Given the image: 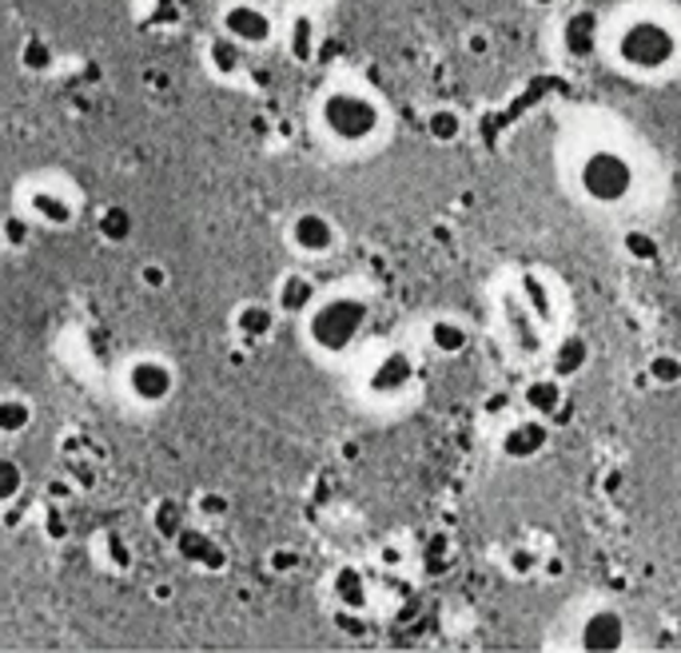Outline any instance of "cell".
Returning <instances> with one entry per match:
<instances>
[{
  "label": "cell",
  "instance_id": "6da1fadb",
  "mask_svg": "<svg viewBox=\"0 0 681 653\" xmlns=\"http://www.w3.org/2000/svg\"><path fill=\"white\" fill-rule=\"evenodd\" d=\"M678 56H681L678 32L666 21H658V17H634V21H626L614 32V61L629 76L650 80V76L670 73L673 64H678Z\"/></svg>",
  "mask_w": 681,
  "mask_h": 653
},
{
  "label": "cell",
  "instance_id": "7a4b0ae2",
  "mask_svg": "<svg viewBox=\"0 0 681 653\" xmlns=\"http://www.w3.org/2000/svg\"><path fill=\"white\" fill-rule=\"evenodd\" d=\"M371 323V303L359 295H336V300L315 303L307 312V339L315 351L323 355H347L359 342V335L367 331Z\"/></svg>",
  "mask_w": 681,
  "mask_h": 653
},
{
  "label": "cell",
  "instance_id": "3957f363",
  "mask_svg": "<svg viewBox=\"0 0 681 653\" xmlns=\"http://www.w3.org/2000/svg\"><path fill=\"white\" fill-rule=\"evenodd\" d=\"M319 124L336 144H367L383 128V108L359 88H336L319 105Z\"/></svg>",
  "mask_w": 681,
  "mask_h": 653
},
{
  "label": "cell",
  "instance_id": "277c9868",
  "mask_svg": "<svg viewBox=\"0 0 681 653\" xmlns=\"http://www.w3.org/2000/svg\"><path fill=\"white\" fill-rule=\"evenodd\" d=\"M638 172L629 164V156L614 152V148H590L586 156L578 160V192L597 204V208H618L634 196Z\"/></svg>",
  "mask_w": 681,
  "mask_h": 653
},
{
  "label": "cell",
  "instance_id": "5b68a950",
  "mask_svg": "<svg viewBox=\"0 0 681 653\" xmlns=\"http://www.w3.org/2000/svg\"><path fill=\"white\" fill-rule=\"evenodd\" d=\"M124 387L132 399H140V403H147V406L168 403L172 391H176V371H172L168 359H152V355H144V359H132V363H128Z\"/></svg>",
  "mask_w": 681,
  "mask_h": 653
},
{
  "label": "cell",
  "instance_id": "8992f818",
  "mask_svg": "<svg viewBox=\"0 0 681 653\" xmlns=\"http://www.w3.org/2000/svg\"><path fill=\"white\" fill-rule=\"evenodd\" d=\"M223 32H228L231 41H240L243 48H263V44H272L275 21L267 9L240 0V4H231V9L223 12Z\"/></svg>",
  "mask_w": 681,
  "mask_h": 653
},
{
  "label": "cell",
  "instance_id": "52a82bcc",
  "mask_svg": "<svg viewBox=\"0 0 681 653\" xmlns=\"http://www.w3.org/2000/svg\"><path fill=\"white\" fill-rule=\"evenodd\" d=\"M287 236H292V248L299 251V255H311V260L331 255L339 243V228L323 216V211H299V216L292 219Z\"/></svg>",
  "mask_w": 681,
  "mask_h": 653
},
{
  "label": "cell",
  "instance_id": "ba28073f",
  "mask_svg": "<svg viewBox=\"0 0 681 653\" xmlns=\"http://www.w3.org/2000/svg\"><path fill=\"white\" fill-rule=\"evenodd\" d=\"M578 645L590 653H614L626 645V618H622V610H614V606H602V610H594L582 622V630H578Z\"/></svg>",
  "mask_w": 681,
  "mask_h": 653
},
{
  "label": "cell",
  "instance_id": "9c48e42d",
  "mask_svg": "<svg viewBox=\"0 0 681 653\" xmlns=\"http://www.w3.org/2000/svg\"><path fill=\"white\" fill-rule=\"evenodd\" d=\"M546 446H550V426H546V418L530 415V418H518V423L506 426L498 450H503L510 462H530V458L542 455Z\"/></svg>",
  "mask_w": 681,
  "mask_h": 653
},
{
  "label": "cell",
  "instance_id": "30bf717a",
  "mask_svg": "<svg viewBox=\"0 0 681 653\" xmlns=\"http://www.w3.org/2000/svg\"><path fill=\"white\" fill-rule=\"evenodd\" d=\"M597 44H602V17L590 9L570 12L567 24H562V48H567V56L590 61L597 53Z\"/></svg>",
  "mask_w": 681,
  "mask_h": 653
},
{
  "label": "cell",
  "instance_id": "8fae6325",
  "mask_svg": "<svg viewBox=\"0 0 681 653\" xmlns=\"http://www.w3.org/2000/svg\"><path fill=\"white\" fill-rule=\"evenodd\" d=\"M410 383H415V359L407 351H387L371 371V391L383 394V399L410 391Z\"/></svg>",
  "mask_w": 681,
  "mask_h": 653
},
{
  "label": "cell",
  "instance_id": "7c38bea8",
  "mask_svg": "<svg viewBox=\"0 0 681 653\" xmlns=\"http://www.w3.org/2000/svg\"><path fill=\"white\" fill-rule=\"evenodd\" d=\"M319 300V291H315V280L304 275V271H287L279 287H275V307L284 315H307Z\"/></svg>",
  "mask_w": 681,
  "mask_h": 653
},
{
  "label": "cell",
  "instance_id": "4fadbf2b",
  "mask_svg": "<svg viewBox=\"0 0 681 653\" xmlns=\"http://www.w3.org/2000/svg\"><path fill=\"white\" fill-rule=\"evenodd\" d=\"M176 546H179V554H184V558L196 562V566H204V570H220V566H223V549L216 546V542H211L204 530H196V526L179 530Z\"/></svg>",
  "mask_w": 681,
  "mask_h": 653
},
{
  "label": "cell",
  "instance_id": "5bb4252c",
  "mask_svg": "<svg viewBox=\"0 0 681 653\" xmlns=\"http://www.w3.org/2000/svg\"><path fill=\"white\" fill-rule=\"evenodd\" d=\"M29 211L36 219H44L48 228H68V224H73V204H68L61 192H53V187H32Z\"/></svg>",
  "mask_w": 681,
  "mask_h": 653
},
{
  "label": "cell",
  "instance_id": "9a60e30c",
  "mask_svg": "<svg viewBox=\"0 0 681 653\" xmlns=\"http://www.w3.org/2000/svg\"><path fill=\"white\" fill-rule=\"evenodd\" d=\"M331 594L343 610H367V578L359 566H339L336 578H331Z\"/></svg>",
  "mask_w": 681,
  "mask_h": 653
},
{
  "label": "cell",
  "instance_id": "2e32d148",
  "mask_svg": "<svg viewBox=\"0 0 681 653\" xmlns=\"http://www.w3.org/2000/svg\"><path fill=\"white\" fill-rule=\"evenodd\" d=\"M523 403L530 406V415H538V418L558 415V406H562V379L550 374V379H535V383H526Z\"/></svg>",
  "mask_w": 681,
  "mask_h": 653
},
{
  "label": "cell",
  "instance_id": "e0dca14e",
  "mask_svg": "<svg viewBox=\"0 0 681 653\" xmlns=\"http://www.w3.org/2000/svg\"><path fill=\"white\" fill-rule=\"evenodd\" d=\"M208 64L216 76H240L243 64H248V48L223 32V36H216V41L208 44Z\"/></svg>",
  "mask_w": 681,
  "mask_h": 653
},
{
  "label": "cell",
  "instance_id": "ac0fdd59",
  "mask_svg": "<svg viewBox=\"0 0 681 653\" xmlns=\"http://www.w3.org/2000/svg\"><path fill=\"white\" fill-rule=\"evenodd\" d=\"M427 339H430V347L439 355H447V359L471 347V331H466V323H459V319H435L427 327Z\"/></svg>",
  "mask_w": 681,
  "mask_h": 653
},
{
  "label": "cell",
  "instance_id": "d6986e66",
  "mask_svg": "<svg viewBox=\"0 0 681 653\" xmlns=\"http://www.w3.org/2000/svg\"><path fill=\"white\" fill-rule=\"evenodd\" d=\"M590 363V342L586 335H567V339L558 342L554 351V374L558 379H574V374H582Z\"/></svg>",
  "mask_w": 681,
  "mask_h": 653
},
{
  "label": "cell",
  "instance_id": "ffe728a7",
  "mask_svg": "<svg viewBox=\"0 0 681 653\" xmlns=\"http://www.w3.org/2000/svg\"><path fill=\"white\" fill-rule=\"evenodd\" d=\"M231 323H235V331L243 339H267L275 331V307H267V303H243Z\"/></svg>",
  "mask_w": 681,
  "mask_h": 653
},
{
  "label": "cell",
  "instance_id": "44dd1931",
  "mask_svg": "<svg viewBox=\"0 0 681 653\" xmlns=\"http://www.w3.org/2000/svg\"><path fill=\"white\" fill-rule=\"evenodd\" d=\"M422 128H427V135L435 144H454L462 135V116L454 112V108H430Z\"/></svg>",
  "mask_w": 681,
  "mask_h": 653
},
{
  "label": "cell",
  "instance_id": "7402d4cb",
  "mask_svg": "<svg viewBox=\"0 0 681 653\" xmlns=\"http://www.w3.org/2000/svg\"><path fill=\"white\" fill-rule=\"evenodd\" d=\"M32 426V403L21 394H4L0 399V435H21Z\"/></svg>",
  "mask_w": 681,
  "mask_h": 653
},
{
  "label": "cell",
  "instance_id": "603a6c76",
  "mask_svg": "<svg viewBox=\"0 0 681 653\" xmlns=\"http://www.w3.org/2000/svg\"><path fill=\"white\" fill-rule=\"evenodd\" d=\"M287 48L299 64H307L315 56V17L311 12H295L292 32H287Z\"/></svg>",
  "mask_w": 681,
  "mask_h": 653
},
{
  "label": "cell",
  "instance_id": "cb8c5ba5",
  "mask_svg": "<svg viewBox=\"0 0 681 653\" xmlns=\"http://www.w3.org/2000/svg\"><path fill=\"white\" fill-rule=\"evenodd\" d=\"M646 379H650L653 387H678L681 383V355H673V351L650 355V363H646Z\"/></svg>",
  "mask_w": 681,
  "mask_h": 653
},
{
  "label": "cell",
  "instance_id": "d4e9b609",
  "mask_svg": "<svg viewBox=\"0 0 681 653\" xmlns=\"http://www.w3.org/2000/svg\"><path fill=\"white\" fill-rule=\"evenodd\" d=\"M24 494V467L17 458L0 455V507H9Z\"/></svg>",
  "mask_w": 681,
  "mask_h": 653
},
{
  "label": "cell",
  "instance_id": "484cf974",
  "mask_svg": "<svg viewBox=\"0 0 681 653\" xmlns=\"http://www.w3.org/2000/svg\"><path fill=\"white\" fill-rule=\"evenodd\" d=\"M100 236H105L108 243H124V239H132V216H128L120 204H108V208L100 211Z\"/></svg>",
  "mask_w": 681,
  "mask_h": 653
},
{
  "label": "cell",
  "instance_id": "4316f807",
  "mask_svg": "<svg viewBox=\"0 0 681 653\" xmlns=\"http://www.w3.org/2000/svg\"><path fill=\"white\" fill-rule=\"evenodd\" d=\"M622 248H626V255H629L634 263H653V260L661 255L658 239H653L650 231H641V228L626 231V236H622Z\"/></svg>",
  "mask_w": 681,
  "mask_h": 653
},
{
  "label": "cell",
  "instance_id": "83f0119b",
  "mask_svg": "<svg viewBox=\"0 0 681 653\" xmlns=\"http://www.w3.org/2000/svg\"><path fill=\"white\" fill-rule=\"evenodd\" d=\"M506 570H510V578H535V574H542V554L535 546H514L506 554Z\"/></svg>",
  "mask_w": 681,
  "mask_h": 653
},
{
  "label": "cell",
  "instance_id": "f1b7e54d",
  "mask_svg": "<svg viewBox=\"0 0 681 653\" xmlns=\"http://www.w3.org/2000/svg\"><path fill=\"white\" fill-rule=\"evenodd\" d=\"M53 48H48V44L44 41H24V48H21V64L24 68H29L32 76H41V73H48V68H53Z\"/></svg>",
  "mask_w": 681,
  "mask_h": 653
},
{
  "label": "cell",
  "instance_id": "f546056e",
  "mask_svg": "<svg viewBox=\"0 0 681 653\" xmlns=\"http://www.w3.org/2000/svg\"><path fill=\"white\" fill-rule=\"evenodd\" d=\"M152 519H156V530L164 534V538H176L179 530L188 526V522H179V507L172 502V498H160L156 510H152Z\"/></svg>",
  "mask_w": 681,
  "mask_h": 653
},
{
  "label": "cell",
  "instance_id": "4dcf8cb0",
  "mask_svg": "<svg viewBox=\"0 0 681 653\" xmlns=\"http://www.w3.org/2000/svg\"><path fill=\"white\" fill-rule=\"evenodd\" d=\"M100 542H105V546H108V554H105V558L112 562V566H120V570H128V566H132V546H128V542L120 538L116 530H108V534H100Z\"/></svg>",
  "mask_w": 681,
  "mask_h": 653
},
{
  "label": "cell",
  "instance_id": "1f68e13d",
  "mask_svg": "<svg viewBox=\"0 0 681 653\" xmlns=\"http://www.w3.org/2000/svg\"><path fill=\"white\" fill-rule=\"evenodd\" d=\"M0 236L9 239L12 248H24V243H29V236H32V224L24 216H4V219H0Z\"/></svg>",
  "mask_w": 681,
  "mask_h": 653
},
{
  "label": "cell",
  "instance_id": "d6a6232c",
  "mask_svg": "<svg viewBox=\"0 0 681 653\" xmlns=\"http://www.w3.org/2000/svg\"><path fill=\"white\" fill-rule=\"evenodd\" d=\"M231 510V502L223 494H216V490H204V494L196 498V514L199 519H223Z\"/></svg>",
  "mask_w": 681,
  "mask_h": 653
},
{
  "label": "cell",
  "instance_id": "836d02e7",
  "mask_svg": "<svg viewBox=\"0 0 681 653\" xmlns=\"http://www.w3.org/2000/svg\"><path fill=\"white\" fill-rule=\"evenodd\" d=\"M542 574H546V578H567L570 562L562 558V554H542Z\"/></svg>",
  "mask_w": 681,
  "mask_h": 653
},
{
  "label": "cell",
  "instance_id": "e575fe53",
  "mask_svg": "<svg viewBox=\"0 0 681 653\" xmlns=\"http://www.w3.org/2000/svg\"><path fill=\"white\" fill-rule=\"evenodd\" d=\"M466 53H471V56H486V53H491V32L474 29L471 36H466Z\"/></svg>",
  "mask_w": 681,
  "mask_h": 653
},
{
  "label": "cell",
  "instance_id": "d590c367",
  "mask_svg": "<svg viewBox=\"0 0 681 653\" xmlns=\"http://www.w3.org/2000/svg\"><path fill=\"white\" fill-rule=\"evenodd\" d=\"M299 566V554L295 549H275L272 554V570H295Z\"/></svg>",
  "mask_w": 681,
  "mask_h": 653
},
{
  "label": "cell",
  "instance_id": "8d00e7d4",
  "mask_svg": "<svg viewBox=\"0 0 681 653\" xmlns=\"http://www.w3.org/2000/svg\"><path fill=\"white\" fill-rule=\"evenodd\" d=\"M144 283H147V287H164V283H168V271L160 268V263H147V268H144Z\"/></svg>",
  "mask_w": 681,
  "mask_h": 653
},
{
  "label": "cell",
  "instance_id": "74e56055",
  "mask_svg": "<svg viewBox=\"0 0 681 653\" xmlns=\"http://www.w3.org/2000/svg\"><path fill=\"white\" fill-rule=\"evenodd\" d=\"M606 490H609V494H618V490H622V470H614V475L606 478Z\"/></svg>",
  "mask_w": 681,
  "mask_h": 653
},
{
  "label": "cell",
  "instance_id": "f35d334b",
  "mask_svg": "<svg viewBox=\"0 0 681 653\" xmlns=\"http://www.w3.org/2000/svg\"><path fill=\"white\" fill-rule=\"evenodd\" d=\"M526 4H535V9H558V4H567V0H526Z\"/></svg>",
  "mask_w": 681,
  "mask_h": 653
}]
</instances>
